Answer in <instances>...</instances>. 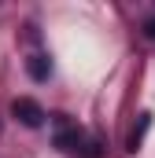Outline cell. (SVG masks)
I'll return each mask as SVG.
<instances>
[{
	"label": "cell",
	"mask_w": 155,
	"mask_h": 158,
	"mask_svg": "<svg viewBox=\"0 0 155 158\" xmlns=\"http://www.w3.org/2000/svg\"><path fill=\"white\" fill-rule=\"evenodd\" d=\"M55 147H59L63 155H70V158H96V155H100L96 143H92L81 129H74V125H67V129L55 132Z\"/></svg>",
	"instance_id": "obj_1"
},
{
	"label": "cell",
	"mask_w": 155,
	"mask_h": 158,
	"mask_svg": "<svg viewBox=\"0 0 155 158\" xmlns=\"http://www.w3.org/2000/svg\"><path fill=\"white\" fill-rule=\"evenodd\" d=\"M11 114L22 121V125H30V129H37L41 121H44V110H41L33 99H26V96H19V99L11 103Z\"/></svg>",
	"instance_id": "obj_2"
},
{
	"label": "cell",
	"mask_w": 155,
	"mask_h": 158,
	"mask_svg": "<svg viewBox=\"0 0 155 158\" xmlns=\"http://www.w3.org/2000/svg\"><path fill=\"white\" fill-rule=\"evenodd\" d=\"M48 70H52V66H48V59H44V55H33V59H30V74H33L37 81L48 77Z\"/></svg>",
	"instance_id": "obj_3"
}]
</instances>
